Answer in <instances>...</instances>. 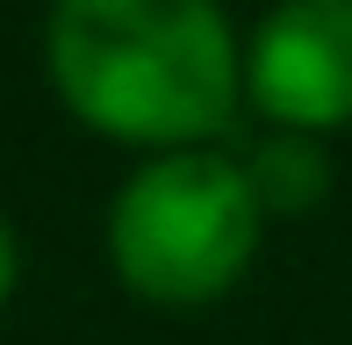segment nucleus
Listing matches in <instances>:
<instances>
[{
  "mask_svg": "<svg viewBox=\"0 0 352 345\" xmlns=\"http://www.w3.org/2000/svg\"><path fill=\"white\" fill-rule=\"evenodd\" d=\"M43 58L87 130L158 151L216 137L245 87L216 0H58Z\"/></svg>",
  "mask_w": 352,
  "mask_h": 345,
  "instance_id": "f257e3e1",
  "label": "nucleus"
},
{
  "mask_svg": "<svg viewBox=\"0 0 352 345\" xmlns=\"http://www.w3.org/2000/svg\"><path fill=\"white\" fill-rule=\"evenodd\" d=\"M266 201L245 166L216 151H158L130 172L108 216V259L122 288L166 309H195L237 288L259 252Z\"/></svg>",
  "mask_w": 352,
  "mask_h": 345,
  "instance_id": "f03ea898",
  "label": "nucleus"
},
{
  "mask_svg": "<svg viewBox=\"0 0 352 345\" xmlns=\"http://www.w3.org/2000/svg\"><path fill=\"white\" fill-rule=\"evenodd\" d=\"M245 93L295 137L352 122V0H280L245 51Z\"/></svg>",
  "mask_w": 352,
  "mask_h": 345,
  "instance_id": "7ed1b4c3",
  "label": "nucleus"
},
{
  "mask_svg": "<svg viewBox=\"0 0 352 345\" xmlns=\"http://www.w3.org/2000/svg\"><path fill=\"white\" fill-rule=\"evenodd\" d=\"M252 187H259V201H266V216H302V209H316L324 201V187H331V166H324V151L309 144V137H274V144H259L252 151Z\"/></svg>",
  "mask_w": 352,
  "mask_h": 345,
  "instance_id": "20e7f679",
  "label": "nucleus"
},
{
  "mask_svg": "<svg viewBox=\"0 0 352 345\" xmlns=\"http://www.w3.org/2000/svg\"><path fill=\"white\" fill-rule=\"evenodd\" d=\"M14 266H22V252H14V230L0 223V302L14 295Z\"/></svg>",
  "mask_w": 352,
  "mask_h": 345,
  "instance_id": "39448f33",
  "label": "nucleus"
}]
</instances>
